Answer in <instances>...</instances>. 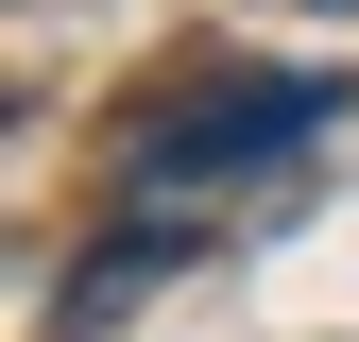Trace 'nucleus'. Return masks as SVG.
I'll return each mask as SVG.
<instances>
[{"label":"nucleus","mask_w":359,"mask_h":342,"mask_svg":"<svg viewBox=\"0 0 359 342\" xmlns=\"http://www.w3.org/2000/svg\"><path fill=\"white\" fill-rule=\"evenodd\" d=\"M342 103H359L342 69H240V86H189V103H154L137 137H120V223L69 256V325H120L154 274L222 256V223H240V205H274L291 171L342 137Z\"/></svg>","instance_id":"f257e3e1"},{"label":"nucleus","mask_w":359,"mask_h":342,"mask_svg":"<svg viewBox=\"0 0 359 342\" xmlns=\"http://www.w3.org/2000/svg\"><path fill=\"white\" fill-rule=\"evenodd\" d=\"M52 18H69V0H18V34H52Z\"/></svg>","instance_id":"f03ea898"},{"label":"nucleus","mask_w":359,"mask_h":342,"mask_svg":"<svg viewBox=\"0 0 359 342\" xmlns=\"http://www.w3.org/2000/svg\"><path fill=\"white\" fill-rule=\"evenodd\" d=\"M308 18H359V0H308Z\"/></svg>","instance_id":"7ed1b4c3"}]
</instances>
